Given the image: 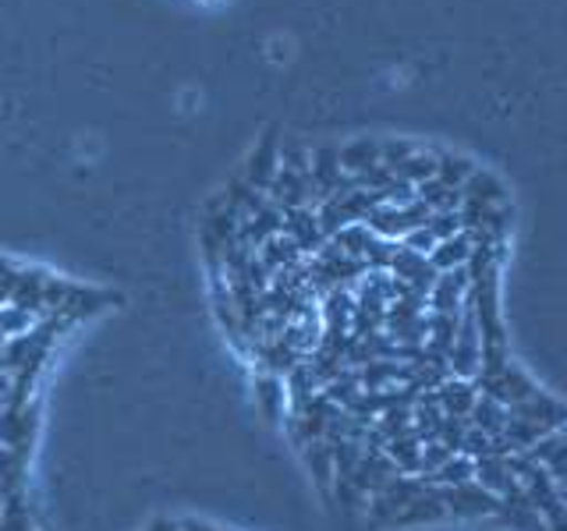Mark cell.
Wrapping results in <instances>:
<instances>
[{
  "mask_svg": "<svg viewBox=\"0 0 567 531\" xmlns=\"http://www.w3.org/2000/svg\"><path fill=\"white\" fill-rule=\"evenodd\" d=\"M40 415H43V397H32L25 404L8 400L0 407V447L32 457L35 439H40V421H43Z\"/></svg>",
  "mask_w": 567,
  "mask_h": 531,
  "instance_id": "obj_1",
  "label": "cell"
},
{
  "mask_svg": "<svg viewBox=\"0 0 567 531\" xmlns=\"http://www.w3.org/2000/svg\"><path fill=\"white\" fill-rule=\"evenodd\" d=\"M447 368L454 379H472L483 372V336H478V326H475V315L468 309H461V319H457V333H454V344L447 351Z\"/></svg>",
  "mask_w": 567,
  "mask_h": 531,
  "instance_id": "obj_2",
  "label": "cell"
},
{
  "mask_svg": "<svg viewBox=\"0 0 567 531\" xmlns=\"http://www.w3.org/2000/svg\"><path fill=\"white\" fill-rule=\"evenodd\" d=\"M443 507H447V518H489L501 507V500L483 489L478 482H465V486H440Z\"/></svg>",
  "mask_w": 567,
  "mask_h": 531,
  "instance_id": "obj_3",
  "label": "cell"
},
{
  "mask_svg": "<svg viewBox=\"0 0 567 531\" xmlns=\"http://www.w3.org/2000/svg\"><path fill=\"white\" fill-rule=\"evenodd\" d=\"M252 400L256 412L266 425H284L291 404H288V386H284V376H274V372H259L252 368Z\"/></svg>",
  "mask_w": 567,
  "mask_h": 531,
  "instance_id": "obj_4",
  "label": "cell"
},
{
  "mask_svg": "<svg viewBox=\"0 0 567 531\" xmlns=\"http://www.w3.org/2000/svg\"><path fill=\"white\" fill-rule=\"evenodd\" d=\"M284 235H288L298 244V252L306 256V259H312L319 248L327 244V235L319 230V220H316V209L312 206L284 212Z\"/></svg>",
  "mask_w": 567,
  "mask_h": 531,
  "instance_id": "obj_5",
  "label": "cell"
},
{
  "mask_svg": "<svg viewBox=\"0 0 567 531\" xmlns=\"http://www.w3.org/2000/svg\"><path fill=\"white\" fill-rule=\"evenodd\" d=\"M277 164H280L277 132H266L259 146L252 149V156H248L241 181H245V185H252V188H259V191H266V188H270V181H274V174H277Z\"/></svg>",
  "mask_w": 567,
  "mask_h": 531,
  "instance_id": "obj_6",
  "label": "cell"
},
{
  "mask_svg": "<svg viewBox=\"0 0 567 531\" xmlns=\"http://www.w3.org/2000/svg\"><path fill=\"white\" fill-rule=\"evenodd\" d=\"M433 397H436L440 412L447 415V418H468L475 400H478V386L472 379H454V376H447V379H443L433 389Z\"/></svg>",
  "mask_w": 567,
  "mask_h": 531,
  "instance_id": "obj_7",
  "label": "cell"
},
{
  "mask_svg": "<svg viewBox=\"0 0 567 531\" xmlns=\"http://www.w3.org/2000/svg\"><path fill=\"white\" fill-rule=\"evenodd\" d=\"M256 256H259V262L266 266V273H270V280L277 277V273H288V270H295V266H301L306 262V256L298 252V244L284 235H274L270 241H262L259 248H256Z\"/></svg>",
  "mask_w": 567,
  "mask_h": 531,
  "instance_id": "obj_8",
  "label": "cell"
},
{
  "mask_svg": "<svg viewBox=\"0 0 567 531\" xmlns=\"http://www.w3.org/2000/svg\"><path fill=\"white\" fill-rule=\"evenodd\" d=\"M475 252V238L468 235V230H461V235L440 241L433 252H430V262L436 273H451V270H465L468 259Z\"/></svg>",
  "mask_w": 567,
  "mask_h": 531,
  "instance_id": "obj_9",
  "label": "cell"
},
{
  "mask_svg": "<svg viewBox=\"0 0 567 531\" xmlns=\"http://www.w3.org/2000/svg\"><path fill=\"white\" fill-rule=\"evenodd\" d=\"M341 167L348 177H359L372 167H380V138H359L341 146Z\"/></svg>",
  "mask_w": 567,
  "mask_h": 531,
  "instance_id": "obj_10",
  "label": "cell"
},
{
  "mask_svg": "<svg viewBox=\"0 0 567 531\" xmlns=\"http://www.w3.org/2000/svg\"><path fill=\"white\" fill-rule=\"evenodd\" d=\"M383 454L394 460V468L401 475H419V468H422V439L415 433H404L398 439H390L383 447Z\"/></svg>",
  "mask_w": 567,
  "mask_h": 531,
  "instance_id": "obj_11",
  "label": "cell"
},
{
  "mask_svg": "<svg viewBox=\"0 0 567 531\" xmlns=\"http://www.w3.org/2000/svg\"><path fill=\"white\" fill-rule=\"evenodd\" d=\"M478 167L468 156H454V153H436V181H443L447 188H465V181Z\"/></svg>",
  "mask_w": 567,
  "mask_h": 531,
  "instance_id": "obj_12",
  "label": "cell"
},
{
  "mask_svg": "<svg viewBox=\"0 0 567 531\" xmlns=\"http://www.w3.org/2000/svg\"><path fill=\"white\" fill-rule=\"evenodd\" d=\"M430 482L433 486H465V482H475V460L465 457V454H454V457H447L430 475Z\"/></svg>",
  "mask_w": 567,
  "mask_h": 531,
  "instance_id": "obj_13",
  "label": "cell"
},
{
  "mask_svg": "<svg viewBox=\"0 0 567 531\" xmlns=\"http://www.w3.org/2000/svg\"><path fill=\"white\" fill-rule=\"evenodd\" d=\"M394 177H401V181L408 185H422V181H430V177H436V153L430 149H415L412 156L404 159V164L394 167Z\"/></svg>",
  "mask_w": 567,
  "mask_h": 531,
  "instance_id": "obj_14",
  "label": "cell"
},
{
  "mask_svg": "<svg viewBox=\"0 0 567 531\" xmlns=\"http://www.w3.org/2000/svg\"><path fill=\"white\" fill-rule=\"evenodd\" d=\"M40 319H35L32 312H25V309H18V305H0V336L4 341H14V336H22V333H29Z\"/></svg>",
  "mask_w": 567,
  "mask_h": 531,
  "instance_id": "obj_15",
  "label": "cell"
},
{
  "mask_svg": "<svg viewBox=\"0 0 567 531\" xmlns=\"http://www.w3.org/2000/svg\"><path fill=\"white\" fill-rule=\"evenodd\" d=\"M177 524H182V531H227V528H217L213 521H206V518H177Z\"/></svg>",
  "mask_w": 567,
  "mask_h": 531,
  "instance_id": "obj_16",
  "label": "cell"
},
{
  "mask_svg": "<svg viewBox=\"0 0 567 531\" xmlns=\"http://www.w3.org/2000/svg\"><path fill=\"white\" fill-rule=\"evenodd\" d=\"M142 531H182V524H177V518H150Z\"/></svg>",
  "mask_w": 567,
  "mask_h": 531,
  "instance_id": "obj_17",
  "label": "cell"
},
{
  "mask_svg": "<svg viewBox=\"0 0 567 531\" xmlns=\"http://www.w3.org/2000/svg\"><path fill=\"white\" fill-rule=\"evenodd\" d=\"M4 344H8V341H4V336H0V358H4Z\"/></svg>",
  "mask_w": 567,
  "mask_h": 531,
  "instance_id": "obj_18",
  "label": "cell"
},
{
  "mask_svg": "<svg viewBox=\"0 0 567 531\" xmlns=\"http://www.w3.org/2000/svg\"><path fill=\"white\" fill-rule=\"evenodd\" d=\"M206 4H224V0H206Z\"/></svg>",
  "mask_w": 567,
  "mask_h": 531,
  "instance_id": "obj_19",
  "label": "cell"
},
{
  "mask_svg": "<svg viewBox=\"0 0 567 531\" xmlns=\"http://www.w3.org/2000/svg\"><path fill=\"white\" fill-rule=\"evenodd\" d=\"M0 521H4V510H0Z\"/></svg>",
  "mask_w": 567,
  "mask_h": 531,
  "instance_id": "obj_20",
  "label": "cell"
},
{
  "mask_svg": "<svg viewBox=\"0 0 567 531\" xmlns=\"http://www.w3.org/2000/svg\"><path fill=\"white\" fill-rule=\"evenodd\" d=\"M0 305H4V294H0Z\"/></svg>",
  "mask_w": 567,
  "mask_h": 531,
  "instance_id": "obj_21",
  "label": "cell"
}]
</instances>
